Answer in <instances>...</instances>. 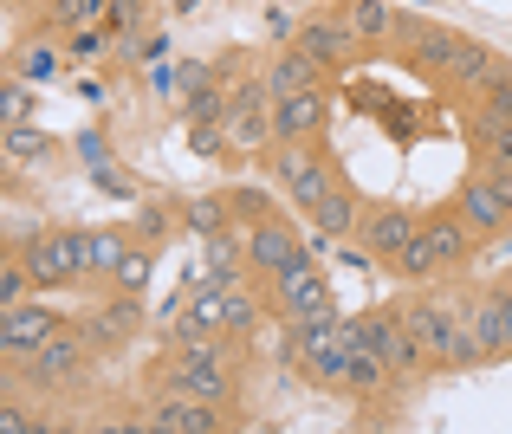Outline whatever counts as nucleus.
Masks as SVG:
<instances>
[{"instance_id": "nucleus-6", "label": "nucleus", "mask_w": 512, "mask_h": 434, "mask_svg": "<svg viewBox=\"0 0 512 434\" xmlns=\"http://www.w3.org/2000/svg\"><path fill=\"white\" fill-rule=\"evenodd\" d=\"M266 305H273V318H279V324L338 318V305H331V286H325V273L312 266V253H305V260H292L286 273L266 279Z\"/></svg>"}, {"instance_id": "nucleus-23", "label": "nucleus", "mask_w": 512, "mask_h": 434, "mask_svg": "<svg viewBox=\"0 0 512 434\" xmlns=\"http://www.w3.org/2000/svg\"><path fill=\"white\" fill-rule=\"evenodd\" d=\"M137 324H143V305H137V292H117L111 305H104L98 318L85 324V331H91V344H124V337L137 331Z\"/></svg>"}, {"instance_id": "nucleus-35", "label": "nucleus", "mask_w": 512, "mask_h": 434, "mask_svg": "<svg viewBox=\"0 0 512 434\" xmlns=\"http://www.w3.org/2000/svg\"><path fill=\"white\" fill-rule=\"evenodd\" d=\"M52 72H59V52H46V46L20 52V78H33V85H39V78H52Z\"/></svg>"}, {"instance_id": "nucleus-13", "label": "nucleus", "mask_w": 512, "mask_h": 434, "mask_svg": "<svg viewBox=\"0 0 512 434\" xmlns=\"http://www.w3.org/2000/svg\"><path fill=\"white\" fill-rule=\"evenodd\" d=\"M292 260H305V247H299V227H292L286 214H266V221L247 227V266H253L260 279L286 273Z\"/></svg>"}, {"instance_id": "nucleus-12", "label": "nucleus", "mask_w": 512, "mask_h": 434, "mask_svg": "<svg viewBox=\"0 0 512 434\" xmlns=\"http://www.w3.org/2000/svg\"><path fill=\"white\" fill-rule=\"evenodd\" d=\"M325 124H331V98L318 85L273 98V149L279 143H318V137H325Z\"/></svg>"}, {"instance_id": "nucleus-21", "label": "nucleus", "mask_w": 512, "mask_h": 434, "mask_svg": "<svg viewBox=\"0 0 512 434\" xmlns=\"http://www.w3.org/2000/svg\"><path fill=\"white\" fill-rule=\"evenodd\" d=\"M396 383V370H389L376 350H350V363H344V383H338V396H383V389Z\"/></svg>"}, {"instance_id": "nucleus-5", "label": "nucleus", "mask_w": 512, "mask_h": 434, "mask_svg": "<svg viewBox=\"0 0 512 434\" xmlns=\"http://www.w3.org/2000/svg\"><path fill=\"white\" fill-rule=\"evenodd\" d=\"M91 350H98L91 331H72V324H65V331H52L33 357L7 363V376H20V383H33L39 396H46V389H65V383H78V376L91 370Z\"/></svg>"}, {"instance_id": "nucleus-9", "label": "nucleus", "mask_w": 512, "mask_h": 434, "mask_svg": "<svg viewBox=\"0 0 512 434\" xmlns=\"http://www.w3.org/2000/svg\"><path fill=\"white\" fill-rule=\"evenodd\" d=\"M7 253H20V260L33 266L39 292L85 279V234H78V227H46V234H33L26 247H7Z\"/></svg>"}, {"instance_id": "nucleus-27", "label": "nucleus", "mask_w": 512, "mask_h": 434, "mask_svg": "<svg viewBox=\"0 0 512 434\" xmlns=\"http://www.w3.org/2000/svg\"><path fill=\"white\" fill-rule=\"evenodd\" d=\"M150 273H156V247H150V240H137V247L117 260L111 286H117V292H143V286H150Z\"/></svg>"}, {"instance_id": "nucleus-25", "label": "nucleus", "mask_w": 512, "mask_h": 434, "mask_svg": "<svg viewBox=\"0 0 512 434\" xmlns=\"http://www.w3.org/2000/svg\"><path fill=\"white\" fill-rule=\"evenodd\" d=\"M182 227H188V234H201V240L227 234V227H234V208H227V195H195L182 208Z\"/></svg>"}, {"instance_id": "nucleus-15", "label": "nucleus", "mask_w": 512, "mask_h": 434, "mask_svg": "<svg viewBox=\"0 0 512 434\" xmlns=\"http://www.w3.org/2000/svg\"><path fill=\"white\" fill-rule=\"evenodd\" d=\"M500 65H506V59L487 46V39H461V52H454V65H448L441 78H448L454 91H467V98H480V91L493 85V72H500Z\"/></svg>"}, {"instance_id": "nucleus-29", "label": "nucleus", "mask_w": 512, "mask_h": 434, "mask_svg": "<svg viewBox=\"0 0 512 434\" xmlns=\"http://www.w3.org/2000/svg\"><path fill=\"white\" fill-rule=\"evenodd\" d=\"M111 46H117L111 20H98V26H78V33H65V59H72V65H85V59H104Z\"/></svg>"}, {"instance_id": "nucleus-34", "label": "nucleus", "mask_w": 512, "mask_h": 434, "mask_svg": "<svg viewBox=\"0 0 512 434\" xmlns=\"http://www.w3.org/2000/svg\"><path fill=\"white\" fill-rule=\"evenodd\" d=\"M169 234H175V214H169V208H143V214H137V240H150V247H163Z\"/></svg>"}, {"instance_id": "nucleus-2", "label": "nucleus", "mask_w": 512, "mask_h": 434, "mask_svg": "<svg viewBox=\"0 0 512 434\" xmlns=\"http://www.w3.org/2000/svg\"><path fill=\"white\" fill-rule=\"evenodd\" d=\"M163 389H188V396L214 402V409H234L240 402V376H234V344L227 337H195V344H175L169 363L156 370Z\"/></svg>"}, {"instance_id": "nucleus-14", "label": "nucleus", "mask_w": 512, "mask_h": 434, "mask_svg": "<svg viewBox=\"0 0 512 434\" xmlns=\"http://www.w3.org/2000/svg\"><path fill=\"white\" fill-rule=\"evenodd\" d=\"M52 331H65V318L26 298V305H13V311H7V324H0V350H7V363H20V357H33V350L46 344Z\"/></svg>"}, {"instance_id": "nucleus-22", "label": "nucleus", "mask_w": 512, "mask_h": 434, "mask_svg": "<svg viewBox=\"0 0 512 434\" xmlns=\"http://www.w3.org/2000/svg\"><path fill=\"white\" fill-rule=\"evenodd\" d=\"M312 227H318V234H331V240L357 234V227H363V195H357V188H331V195L312 208Z\"/></svg>"}, {"instance_id": "nucleus-19", "label": "nucleus", "mask_w": 512, "mask_h": 434, "mask_svg": "<svg viewBox=\"0 0 512 434\" xmlns=\"http://www.w3.org/2000/svg\"><path fill=\"white\" fill-rule=\"evenodd\" d=\"M344 20H350V33H357L363 46H383V39H396V33H402V13L389 7V0H350Z\"/></svg>"}, {"instance_id": "nucleus-8", "label": "nucleus", "mask_w": 512, "mask_h": 434, "mask_svg": "<svg viewBox=\"0 0 512 434\" xmlns=\"http://www.w3.org/2000/svg\"><path fill=\"white\" fill-rule=\"evenodd\" d=\"M273 175H279V188L299 201V214H312L331 188H344L338 182V162H331L318 143H279L273 149Z\"/></svg>"}, {"instance_id": "nucleus-16", "label": "nucleus", "mask_w": 512, "mask_h": 434, "mask_svg": "<svg viewBox=\"0 0 512 434\" xmlns=\"http://www.w3.org/2000/svg\"><path fill=\"white\" fill-rule=\"evenodd\" d=\"M292 46H299V52H312L318 65H344L350 52L363 46V39L350 33V20H305V26H299V39H292Z\"/></svg>"}, {"instance_id": "nucleus-17", "label": "nucleus", "mask_w": 512, "mask_h": 434, "mask_svg": "<svg viewBox=\"0 0 512 434\" xmlns=\"http://www.w3.org/2000/svg\"><path fill=\"white\" fill-rule=\"evenodd\" d=\"M130 247H137V227H91L85 234V279H111Z\"/></svg>"}, {"instance_id": "nucleus-7", "label": "nucleus", "mask_w": 512, "mask_h": 434, "mask_svg": "<svg viewBox=\"0 0 512 434\" xmlns=\"http://www.w3.org/2000/svg\"><path fill=\"white\" fill-rule=\"evenodd\" d=\"M454 214L474 227V240L506 234L512 227V175L493 169V162H480V169L461 182V195H454Z\"/></svg>"}, {"instance_id": "nucleus-32", "label": "nucleus", "mask_w": 512, "mask_h": 434, "mask_svg": "<svg viewBox=\"0 0 512 434\" xmlns=\"http://www.w3.org/2000/svg\"><path fill=\"white\" fill-rule=\"evenodd\" d=\"M143 20H150V0H111V33L117 39H137Z\"/></svg>"}, {"instance_id": "nucleus-4", "label": "nucleus", "mask_w": 512, "mask_h": 434, "mask_svg": "<svg viewBox=\"0 0 512 434\" xmlns=\"http://www.w3.org/2000/svg\"><path fill=\"white\" fill-rule=\"evenodd\" d=\"M286 363L318 389H338L344 383V363H350V324L344 318H312V324H286Z\"/></svg>"}, {"instance_id": "nucleus-26", "label": "nucleus", "mask_w": 512, "mask_h": 434, "mask_svg": "<svg viewBox=\"0 0 512 434\" xmlns=\"http://www.w3.org/2000/svg\"><path fill=\"white\" fill-rule=\"evenodd\" d=\"M98 20H111V0H46V26H59V33H78Z\"/></svg>"}, {"instance_id": "nucleus-18", "label": "nucleus", "mask_w": 512, "mask_h": 434, "mask_svg": "<svg viewBox=\"0 0 512 434\" xmlns=\"http://www.w3.org/2000/svg\"><path fill=\"white\" fill-rule=\"evenodd\" d=\"M266 311H273V305H266L253 286H221V331L227 337H253L266 324Z\"/></svg>"}, {"instance_id": "nucleus-30", "label": "nucleus", "mask_w": 512, "mask_h": 434, "mask_svg": "<svg viewBox=\"0 0 512 434\" xmlns=\"http://www.w3.org/2000/svg\"><path fill=\"white\" fill-rule=\"evenodd\" d=\"M46 130H26V124H7V162H13V169H26V162H33V156H46Z\"/></svg>"}, {"instance_id": "nucleus-20", "label": "nucleus", "mask_w": 512, "mask_h": 434, "mask_svg": "<svg viewBox=\"0 0 512 434\" xmlns=\"http://www.w3.org/2000/svg\"><path fill=\"white\" fill-rule=\"evenodd\" d=\"M325 78V65L312 59V52H299V46H286L273 65H266V91L273 98H286V91H305V85H318Z\"/></svg>"}, {"instance_id": "nucleus-24", "label": "nucleus", "mask_w": 512, "mask_h": 434, "mask_svg": "<svg viewBox=\"0 0 512 434\" xmlns=\"http://www.w3.org/2000/svg\"><path fill=\"white\" fill-rule=\"evenodd\" d=\"M461 39L467 33H448V26H415V65H422V72H448L454 65V52H461Z\"/></svg>"}, {"instance_id": "nucleus-11", "label": "nucleus", "mask_w": 512, "mask_h": 434, "mask_svg": "<svg viewBox=\"0 0 512 434\" xmlns=\"http://www.w3.org/2000/svg\"><path fill=\"white\" fill-rule=\"evenodd\" d=\"M415 234H422V214L402 208V201H376V208H363V227H357L363 253H370L376 266H396L402 253L415 247Z\"/></svg>"}, {"instance_id": "nucleus-10", "label": "nucleus", "mask_w": 512, "mask_h": 434, "mask_svg": "<svg viewBox=\"0 0 512 434\" xmlns=\"http://www.w3.org/2000/svg\"><path fill=\"white\" fill-rule=\"evenodd\" d=\"M143 428H150V434H221L227 415L214 409V402L188 396V389H163V383H156V396L143 402Z\"/></svg>"}, {"instance_id": "nucleus-36", "label": "nucleus", "mask_w": 512, "mask_h": 434, "mask_svg": "<svg viewBox=\"0 0 512 434\" xmlns=\"http://www.w3.org/2000/svg\"><path fill=\"white\" fill-rule=\"evenodd\" d=\"M0 111H7V124H20V117H26V78H7V91H0Z\"/></svg>"}, {"instance_id": "nucleus-3", "label": "nucleus", "mask_w": 512, "mask_h": 434, "mask_svg": "<svg viewBox=\"0 0 512 434\" xmlns=\"http://www.w3.org/2000/svg\"><path fill=\"white\" fill-rule=\"evenodd\" d=\"M467 253H474V227H467L454 208H441V214H422V234H415V247L402 253L389 273L428 286V279H441V273H461Z\"/></svg>"}, {"instance_id": "nucleus-31", "label": "nucleus", "mask_w": 512, "mask_h": 434, "mask_svg": "<svg viewBox=\"0 0 512 434\" xmlns=\"http://www.w3.org/2000/svg\"><path fill=\"white\" fill-rule=\"evenodd\" d=\"M227 208H234V227H253L273 214V201L260 195V188H227Z\"/></svg>"}, {"instance_id": "nucleus-1", "label": "nucleus", "mask_w": 512, "mask_h": 434, "mask_svg": "<svg viewBox=\"0 0 512 434\" xmlns=\"http://www.w3.org/2000/svg\"><path fill=\"white\" fill-rule=\"evenodd\" d=\"M402 324H409V337L422 344L428 370H474V363H487L467 305H454V298H441V292L409 298V305H402Z\"/></svg>"}, {"instance_id": "nucleus-28", "label": "nucleus", "mask_w": 512, "mask_h": 434, "mask_svg": "<svg viewBox=\"0 0 512 434\" xmlns=\"http://www.w3.org/2000/svg\"><path fill=\"white\" fill-rule=\"evenodd\" d=\"M39 292V279H33V266L20 260V253H7L0 260V311H13V305H26V298Z\"/></svg>"}, {"instance_id": "nucleus-33", "label": "nucleus", "mask_w": 512, "mask_h": 434, "mask_svg": "<svg viewBox=\"0 0 512 434\" xmlns=\"http://www.w3.org/2000/svg\"><path fill=\"white\" fill-rule=\"evenodd\" d=\"M480 111H493V117H512V65H500V72H493V85L480 91Z\"/></svg>"}]
</instances>
